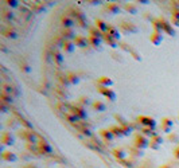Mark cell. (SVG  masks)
Here are the masks:
<instances>
[{
    "mask_svg": "<svg viewBox=\"0 0 179 168\" xmlns=\"http://www.w3.org/2000/svg\"><path fill=\"white\" fill-rule=\"evenodd\" d=\"M19 137L22 140H24L26 143H30V144H38L39 143V137H38V133L34 132V130H28V129H22L19 130Z\"/></svg>",
    "mask_w": 179,
    "mask_h": 168,
    "instance_id": "obj_1",
    "label": "cell"
},
{
    "mask_svg": "<svg viewBox=\"0 0 179 168\" xmlns=\"http://www.w3.org/2000/svg\"><path fill=\"white\" fill-rule=\"evenodd\" d=\"M150 141L151 140L148 137H146L143 133H136V135H135V139H133V147H136L139 149L150 148Z\"/></svg>",
    "mask_w": 179,
    "mask_h": 168,
    "instance_id": "obj_2",
    "label": "cell"
},
{
    "mask_svg": "<svg viewBox=\"0 0 179 168\" xmlns=\"http://www.w3.org/2000/svg\"><path fill=\"white\" fill-rule=\"evenodd\" d=\"M119 29L121 30L122 34H136L139 31V29L129 20H121L119 23Z\"/></svg>",
    "mask_w": 179,
    "mask_h": 168,
    "instance_id": "obj_3",
    "label": "cell"
},
{
    "mask_svg": "<svg viewBox=\"0 0 179 168\" xmlns=\"http://www.w3.org/2000/svg\"><path fill=\"white\" fill-rule=\"evenodd\" d=\"M70 113H73L75 117H77L80 121H84V120H86L88 119V113H86V109L82 108V106H80L78 104H73L70 106Z\"/></svg>",
    "mask_w": 179,
    "mask_h": 168,
    "instance_id": "obj_4",
    "label": "cell"
},
{
    "mask_svg": "<svg viewBox=\"0 0 179 168\" xmlns=\"http://www.w3.org/2000/svg\"><path fill=\"white\" fill-rule=\"evenodd\" d=\"M136 123L140 124L141 126H146V128H151V129L156 128V120L152 119V117H150V116H144V114H141V116L137 117Z\"/></svg>",
    "mask_w": 179,
    "mask_h": 168,
    "instance_id": "obj_5",
    "label": "cell"
},
{
    "mask_svg": "<svg viewBox=\"0 0 179 168\" xmlns=\"http://www.w3.org/2000/svg\"><path fill=\"white\" fill-rule=\"evenodd\" d=\"M59 22H61V24H62V29H74L75 24H77L75 19L71 16V15H69L67 12H65V14L61 15Z\"/></svg>",
    "mask_w": 179,
    "mask_h": 168,
    "instance_id": "obj_6",
    "label": "cell"
},
{
    "mask_svg": "<svg viewBox=\"0 0 179 168\" xmlns=\"http://www.w3.org/2000/svg\"><path fill=\"white\" fill-rule=\"evenodd\" d=\"M97 90H98L100 94H102L108 101L115 102L116 101V93L115 90H112L111 88H104V86H97Z\"/></svg>",
    "mask_w": 179,
    "mask_h": 168,
    "instance_id": "obj_7",
    "label": "cell"
},
{
    "mask_svg": "<svg viewBox=\"0 0 179 168\" xmlns=\"http://www.w3.org/2000/svg\"><path fill=\"white\" fill-rule=\"evenodd\" d=\"M67 14L71 15V16L74 18L75 22H77V24L85 22V14L78 7H70V8H69V11H67Z\"/></svg>",
    "mask_w": 179,
    "mask_h": 168,
    "instance_id": "obj_8",
    "label": "cell"
},
{
    "mask_svg": "<svg viewBox=\"0 0 179 168\" xmlns=\"http://www.w3.org/2000/svg\"><path fill=\"white\" fill-rule=\"evenodd\" d=\"M0 143L2 145H7V147H11V145L15 144V136L14 133L11 132H3L2 136H0Z\"/></svg>",
    "mask_w": 179,
    "mask_h": 168,
    "instance_id": "obj_9",
    "label": "cell"
},
{
    "mask_svg": "<svg viewBox=\"0 0 179 168\" xmlns=\"http://www.w3.org/2000/svg\"><path fill=\"white\" fill-rule=\"evenodd\" d=\"M38 152H39V155H51L53 148L46 140H39V143H38Z\"/></svg>",
    "mask_w": 179,
    "mask_h": 168,
    "instance_id": "obj_10",
    "label": "cell"
},
{
    "mask_svg": "<svg viewBox=\"0 0 179 168\" xmlns=\"http://www.w3.org/2000/svg\"><path fill=\"white\" fill-rule=\"evenodd\" d=\"M160 128H162L163 133L170 135L172 128H174V121H172V119H170V117H163L162 119V126H160Z\"/></svg>",
    "mask_w": 179,
    "mask_h": 168,
    "instance_id": "obj_11",
    "label": "cell"
},
{
    "mask_svg": "<svg viewBox=\"0 0 179 168\" xmlns=\"http://www.w3.org/2000/svg\"><path fill=\"white\" fill-rule=\"evenodd\" d=\"M59 35H61L65 40L73 42V40L75 39V36H77V34H75V31L73 29H62L61 32H59Z\"/></svg>",
    "mask_w": 179,
    "mask_h": 168,
    "instance_id": "obj_12",
    "label": "cell"
},
{
    "mask_svg": "<svg viewBox=\"0 0 179 168\" xmlns=\"http://www.w3.org/2000/svg\"><path fill=\"white\" fill-rule=\"evenodd\" d=\"M104 11L108 12L109 15H116L121 11V7L119 5V3H106Z\"/></svg>",
    "mask_w": 179,
    "mask_h": 168,
    "instance_id": "obj_13",
    "label": "cell"
},
{
    "mask_svg": "<svg viewBox=\"0 0 179 168\" xmlns=\"http://www.w3.org/2000/svg\"><path fill=\"white\" fill-rule=\"evenodd\" d=\"M73 42H74L75 47H80V49H85L86 46H89V40H88V36H84V35H77Z\"/></svg>",
    "mask_w": 179,
    "mask_h": 168,
    "instance_id": "obj_14",
    "label": "cell"
},
{
    "mask_svg": "<svg viewBox=\"0 0 179 168\" xmlns=\"http://www.w3.org/2000/svg\"><path fill=\"white\" fill-rule=\"evenodd\" d=\"M112 155H113V157L116 159L117 161H121V160H124V159H127V151H125L124 148H115L112 151Z\"/></svg>",
    "mask_w": 179,
    "mask_h": 168,
    "instance_id": "obj_15",
    "label": "cell"
},
{
    "mask_svg": "<svg viewBox=\"0 0 179 168\" xmlns=\"http://www.w3.org/2000/svg\"><path fill=\"white\" fill-rule=\"evenodd\" d=\"M113 85V79L109 78V77H100V78H97L96 81V86H104V88H111Z\"/></svg>",
    "mask_w": 179,
    "mask_h": 168,
    "instance_id": "obj_16",
    "label": "cell"
},
{
    "mask_svg": "<svg viewBox=\"0 0 179 168\" xmlns=\"http://www.w3.org/2000/svg\"><path fill=\"white\" fill-rule=\"evenodd\" d=\"M160 19H162V23H163V32L168 34V35H171V36H175V35H177V32H175L174 27L171 26V23H170L168 20H166L164 18H160Z\"/></svg>",
    "mask_w": 179,
    "mask_h": 168,
    "instance_id": "obj_17",
    "label": "cell"
},
{
    "mask_svg": "<svg viewBox=\"0 0 179 168\" xmlns=\"http://www.w3.org/2000/svg\"><path fill=\"white\" fill-rule=\"evenodd\" d=\"M2 159H3V161H7V163H15L18 160V156L11 151H3Z\"/></svg>",
    "mask_w": 179,
    "mask_h": 168,
    "instance_id": "obj_18",
    "label": "cell"
},
{
    "mask_svg": "<svg viewBox=\"0 0 179 168\" xmlns=\"http://www.w3.org/2000/svg\"><path fill=\"white\" fill-rule=\"evenodd\" d=\"M150 42L152 43L153 46H159L160 43L163 42V36L160 32H156V31H152L150 34Z\"/></svg>",
    "mask_w": 179,
    "mask_h": 168,
    "instance_id": "obj_19",
    "label": "cell"
},
{
    "mask_svg": "<svg viewBox=\"0 0 179 168\" xmlns=\"http://www.w3.org/2000/svg\"><path fill=\"white\" fill-rule=\"evenodd\" d=\"M100 136L104 139V141L105 143H112L113 140H115L116 137L113 136V133L109 130V128H106V129H101L100 130Z\"/></svg>",
    "mask_w": 179,
    "mask_h": 168,
    "instance_id": "obj_20",
    "label": "cell"
},
{
    "mask_svg": "<svg viewBox=\"0 0 179 168\" xmlns=\"http://www.w3.org/2000/svg\"><path fill=\"white\" fill-rule=\"evenodd\" d=\"M109 130L113 133V136H115L116 139H120V137H124V130L119 124H115V125H111L109 126Z\"/></svg>",
    "mask_w": 179,
    "mask_h": 168,
    "instance_id": "obj_21",
    "label": "cell"
},
{
    "mask_svg": "<svg viewBox=\"0 0 179 168\" xmlns=\"http://www.w3.org/2000/svg\"><path fill=\"white\" fill-rule=\"evenodd\" d=\"M53 59H54V63H57L58 66H62L65 62V58H64V55H62V52L57 49L53 50Z\"/></svg>",
    "mask_w": 179,
    "mask_h": 168,
    "instance_id": "obj_22",
    "label": "cell"
},
{
    "mask_svg": "<svg viewBox=\"0 0 179 168\" xmlns=\"http://www.w3.org/2000/svg\"><path fill=\"white\" fill-rule=\"evenodd\" d=\"M94 24H96V26L94 27H97V29H98L100 31H101V32H104V34H106L108 32V29H109V24L106 23L105 20H102V19H96L94 20Z\"/></svg>",
    "mask_w": 179,
    "mask_h": 168,
    "instance_id": "obj_23",
    "label": "cell"
},
{
    "mask_svg": "<svg viewBox=\"0 0 179 168\" xmlns=\"http://www.w3.org/2000/svg\"><path fill=\"white\" fill-rule=\"evenodd\" d=\"M2 34H3V36H5V38H9V39H15L18 36V32L14 29H12L11 26L5 27V29L2 31Z\"/></svg>",
    "mask_w": 179,
    "mask_h": 168,
    "instance_id": "obj_24",
    "label": "cell"
},
{
    "mask_svg": "<svg viewBox=\"0 0 179 168\" xmlns=\"http://www.w3.org/2000/svg\"><path fill=\"white\" fill-rule=\"evenodd\" d=\"M104 42H105L108 46L113 47V49H117L119 46H120L119 40H116L115 38H112V36H111V35H108V34H105V36H104Z\"/></svg>",
    "mask_w": 179,
    "mask_h": 168,
    "instance_id": "obj_25",
    "label": "cell"
},
{
    "mask_svg": "<svg viewBox=\"0 0 179 168\" xmlns=\"http://www.w3.org/2000/svg\"><path fill=\"white\" fill-rule=\"evenodd\" d=\"M119 163L121 164L122 167H125V168H133L135 166H136V159L135 157H127V159H124V160H121V161H119Z\"/></svg>",
    "mask_w": 179,
    "mask_h": 168,
    "instance_id": "obj_26",
    "label": "cell"
},
{
    "mask_svg": "<svg viewBox=\"0 0 179 168\" xmlns=\"http://www.w3.org/2000/svg\"><path fill=\"white\" fill-rule=\"evenodd\" d=\"M88 40H89V46L97 49L101 46V43L104 42V39H100V38H96V36H92V35H88Z\"/></svg>",
    "mask_w": 179,
    "mask_h": 168,
    "instance_id": "obj_27",
    "label": "cell"
},
{
    "mask_svg": "<svg viewBox=\"0 0 179 168\" xmlns=\"http://www.w3.org/2000/svg\"><path fill=\"white\" fill-rule=\"evenodd\" d=\"M108 35H111L112 38H115L116 40L120 39V31H119V29L116 26H112V24H109V29H108Z\"/></svg>",
    "mask_w": 179,
    "mask_h": 168,
    "instance_id": "obj_28",
    "label": "cell"
},
{
    "mask_svg": "<svg viewBox=\"0 0 179 168\" xmlns=\"http://www.w3.org/2000/svg\"><path fill=\"white\" fill-rule=\"evenodd\" d=\"M92 108H93V110H96V112H105L106 110V104L102 101H93Z\"/></svg>",
    "mask_w": 179,
    "mask_h": 168,
    "instance_id": "obj_29",
    "label": "cell"
},
{
    "mask_svg": "<svg viewBox=\"0 0 179 168\" xmlns=\"http://www.w3.org/2000/svg\"><path fill=\"white\" fill-rule=\"evenodd\" d=\"M151 23H152L153 31L163 34V23H162V19H160V18H156V19H153L152 22H151Z\"/></svg>",
    "mask_w": 179,
    "mask_h": 168,
    "instance_id": "obj_30",
    "label": "cell"
},
{
    "mask_svg": "<svg viewBox=\"0 0 179 168\" xmlns=\"http://www.w3.org/2000/svg\"><path fill=\"white\" fill-rule=\"evenodd\" d=\"M92 102L93 101H90L89 97H86V96H82V97H80V98L77 99V102H75V104H78L80 106H82V108L86 109L88 105H92Z\"/></svg>",
    "mask_w": 179,
    "mask_h": 168,
    "instance_id": "obj_31",
    "label": "cell"
},
{
    "mask_svg": "<svg viewBox=\"0 0 179 168\" xmlns=\"http://www.w3.org/2000/svg\"><path fill=\"white\" fill-rule=\"evenodd\" d=\"M66 76H67L69 81H70L71 85H77V83H80V77H78V74H75L74 71H69V73H66Z\"/></svg>",
    "mask_w": 179,
    "mask_h": 168,
    "instance_id": "obj_32",
    "label": "cell"
},
{
    "mask_svg": "<svg viewBox=\"0 0 179 168\" xmlns=\"http://www.w3.org/2000/svg\"><path fill=\"white\" fill-rule=\"evenodd\" d=\"M62 50H64L65 52H73L74 50H75V45H74V42H70V40H65V43H64V46H62Z\"/></svg>",
    "mask_w": 179,
    "mask_h": 168,
    "instance_id": "obj_33",
    "label": "cell"
},
{
    "mask_svg": "<svg viewBox=\"0 0 179 168\" xmlns=\"http://www.w3.org/2000/svg\"><path fill=\"white\" fill-rule=\"evenodd\" d=\"M140 133H143L146 137H148L150 140L153 137V136H156L158 133L155 132V129H151V128H146V126H143V128L140 129Z\"/></svg>",
    "mask_w": 179,
    "mask_h": 168,
    "instance_id": "obj_34",
    "label": "cell"
},
{
    "mask_svg": "<svg viewBox=\"0 0 179 168\" xmlns=\"http://www.w3.org/2000/svg\"><path fill=\"white\" fill-rule=\"evenodd\" d=\"M89 35L92 36H96V38H100V39H104V36H105V34L101 32L97 27H89Z\"/></svg>",
    "mask_w": 179,
    "mask_h": 168,
    "instance_id": "obj_35",
    "label": "cell"
},
{
    "mask_svg": "<svg viewBox=\"0 0 179 168\" xmlns=\"http://www.w3.org/2000/svg\"><path fill=\"white\" fill-rule=\"evenodd\" d=\"M129 153H131V157H141L143 156V149H139V148H136V147H132L129 148Z\"/></svg>",
    "mask_w": 179,
    "mask_h": 168,
    "instance_id": "obj_36",
    "label": "cell"
},
{
    "mask_svg": "<svg viewBox=\"0 0 179 168\" xmlns=\"http://www.w3.org/2000/svg\"><path fill=\"white\" fill-rule=\"evenodd\" d=\"M124 10L127 11V12H129V14H137V11H139V8H137V5L136 4H124Z\"/></svg>",
    "mask_w": 179,
    "mask_h": 168,
    "instance_id": "obj_37",
    "label": "cell"
},
{
    "mask_svg": "<svg viewBox=\"0 0 179 168\" xmlns=\"http://www.w3.org/2000/svg\"><path fill=\"white\" fill-rule=\"evenodd\" d=\"M19 124H22L24 129H28V130H34V128H33V124H31L28 120L23 119V117H19Z\"/></svg>",
    "mask_w": 179,
    "mask_h": 168,
    "instance_id": "obj_38",
    "label": "cell"
},
{
    "mask_svg": "<svg viewBox=\"0 0 179 168\" xmlns=\"http://www.w3.org/2000/svg\"><path fill=\"white\" fill-rule=\"evenodd\" d=\"M2 12H3V19L4 20H14L15 15L12 11H8V10H5V8H3Z\"/></svg>",
    "mask_w": 179,
    "mask_h": 168,
    "instance_id": "obj_39",
    "label": "cell"
},
{
    "mask_svg": "<svg viewBox=\"0 0 179 168\" xmlns=\"http://www.w3.org/2000/svg\"><path fill=\"white\" fill-rule=\"evenodd\" d=\"M167 140L172 144H179V135L178 133H170L167 136Z\"/></svg>",
    "mask_w": 179,
    "mask_h": 168,
    "instance_id": "obj_40",
    "label": "cell"
},
{
    "mask_svg": "<svg viewBox=\"0 0 179 168\" xmlns=\"http://www.w3.org/2000/svg\"><path fill=\"white\" fill-rule=\"evenodd\" d=\"M12 101H14V98H12V96L7 94V93H3L2 92V102H4V104H12Z\"/></svg>",
    "mask_w": 179,
    "mask_h": 168,
    "instance_id": "obj_41",
    "label": "cell"
},
{
    "mask_svg": "<svg viewBox=\"0 0 179 168\" xmlns=\"http://www.w3.org/2000/svg\"><path fill=\"white\" fill-rule=\"evenodd\" d=\"M115 119L117 120V123H119V125L122 126V125H127V124H129L127 121V119H124V117L121 116V114H115Z\"/></svg>",
    "mask_w": 179,
    "mask_h": 168,
    "instance_id": "obj_42",
    "label": "cell"
},
{
    "mask_svg": "<svg viewBox=\"0 0 179 168\" xmlns=\"http://www.w3.org/2000/svg\"><path fill=\"white\" fill-rule=\"evenodd\" d=\"M26 149H28V151L31 152V153H39V152H38V144H30V143H27L26 144Z\"/></svg>",
    "mask_w": 179,
    "mask_h": 168,
    "instance_id": "obj_43",
    "label": "cell"
},
{
    "mask_svg": "<svg viewBox=\"0 0 179 168\" xmlns=\"http://www.w3.org/2000/svg\"><path fill=\"white\" fill-rule=\"evenodd\" d=\"M122 130H124V136H129L132 132H133V128L129 125V124H127V125H122L121 126Z\"/></svg>",
    "mask_w": 179,
    "mask_h": 168,
    "instance_id": "obj_44",
    "label": "cell"
},
{
    "mask_svg": "<svg viewBox=\"0 0 179 168\" xmlns=\"http://www.w3.org/2000/svg\"><path fill=\"white\" fill-rule=\"evenodd\" d=\"M58 78H59V82H61L64 86L70 85V81H69V78H67V76H66V74H64V76H59Z\"/></svg>",
    "mask_w": 179,
    "mask_h": 168,
    "instance_id": "obj_45",
    "label": "cell"
},
{
    "mask_svg": "<svg viewBox=\"0 0 179 168\" xmlns=\"http://www.w3.org/2000/svg\"><path fill=\"white\" fill-rule=\"evenodd\" d=\"M20 70L24 71V73H30V71H31V67H30V65H28V63H26L24 61H22V62H20Z\"/></svg>",
    "mask_w": 179,
    "mask_h": 168,
    "instance_id": "obj_46",
    "label": "cell"
},
{
    "mask_svg": "<svg viewBox=\"0 0 179 168\" xmlns=\"http://www.w3.org/2000/svg\"><path fill=\"white\" fill-rule=\"evenodd\" d=\"M151 140H152V141H155L156 144H159V145H162V144H163V141H164V139H163L162 136L159 135V133H158V135H156V136H153V137L151 139Z\"/></svg>",
    "mask_w": 179,
    "mask_h": 168,
    "instance_id": "obj_47",
    "label": "cell"
},
{
    "mask_svg": "<svg viewBox=\"0 0 179 168\" xmlns=\"http://www.w3.org/2000/svg\"><path fill=\"white\" fill-rule=\"evenodd\" d=\"M5 4H7L9 8H16V7H19V2H18V0H8V2H5Z\"/></svg>",
    "mask_w": 179,
    "mask_h": 168,
    "instance_id": "obj_48",
    "label": "cell"
},
{
    "mask_svg": "<svg viewBox=\"0 0 179 168\" xmlns=\"http://www.w3.org/2000/svg\"><path fill=\"white\" fill-rule=\"evenodd\" d=\"M171 18L179 20V10H171Z\"/></svg>",
    "mask_w": 179,
    "mask_h": 168,
    "instance_id": "obj_49",
    "label": "cell"
},
{
    "mask_svg": "<svg viewBox=\"0 0 179 168\" xmlns=\"http://www.w3.org/2000/svg\"><path fill=\"white\" fill-rule=\"evenodd\" d=\"M150 148H151V149H155V151H158V149L160 148V145L156 144L155 141H152V140H151V141H150Z\"/></svg>",
    "mask_w": 179,
    "mask_h": 168,
    "instance_id": "obj_50",
    "label": "cell"
},
{
    "mask_svg": "<svg viewBox=\"0 0 179 168\" xmlns=\"http://www.w3.org/2000/svg\"><path fill=\"white\" fill-rule=\"evenodd\" d=\"M33 7L35 8V12H36V14H38V12H40V11H43V10H45V8H43L40 4H35V5H33Z\"/></svg>",
    "mask_w": 179,
    "mask_h": 168,
    "instance_id": "obj_51",
    "label": "cell"
},
{
    "mask_svg": "<svg viewBox=\"0 0 179 168\" xmlns=\"http://www.w3.org/2000/svg\"><path fill=\"white\" fill-rule=\"evenodd\" d=\"M131 54H132V57H133V58H135V59H136V61H140V59H141V55H139V54H137L136 51H132Z\"/></svg>",
    "mask_w": 179,
    "mask_h": 168,
    "instance_id": "obj_52",
    "label": "cell"
},
{
    "mask_svg": "<svg viewBox=\"0 0 179 168\" xmlns=\"http://www.w3.org/2000/svg\"><path fill=\"white\" fill-rule=\"evenodd\" d=\"M15 124H16V120H15V119H11V120H8L7 126H11V128H12V126L15 125Z\"/></svg>",
    "mask_w": 179,
    "mask_h": 168,
    "instance_id": "obj_53",
    "label": "cell"
},
{
    "mask_svg": "<svg viewBox=\"0 0 179 168\" xmlns=\"http://www.w3.org/2000/svg\"><path fill=\"white\" fill-rule=\"evenodd\" d=\"M174 157L179 160V147H177V148L174 149Z\"/></svg>",
    "mask_w": 179,
    "mask_h": 168,
    "instance_id": "obj_54",
    "label": "cell"
},
{
    "mask_svg": "<svg viewBox=\"0 0 179 168\" xmlns=\"http://www.w3.org/2000/svg\"><path fill=\"white\" fill-rule=\"evenodd\" d=\"M7 109H8V106L4 104V102H2V110H3V113H7Z\"/></svg>",
    "mask_w": 179,
    "mask_h": 168,
    "instance_id": "obj_55",
    "label": "cell"
},
{
    "mask_svg": "<svg viewBox=\"0 0 179 168\" xmlns=\"http://www.w3.org/2000/svg\"><path fill=\"white\" fill-rule=\"evenodd\" d=\"M171 23H172V24H175V26H178V27H179V20H177V19H172V18H171Z\"/></svg>",
    "mask_w": 179,
    "mask_h": 168,
    "instance_id": "obj_56",
    "label": "cell"
},
{
    "mask_svg": "<svg viewBox=\"0 0 179 168\" xmlns=\"http://www.w3.org/2000/svg\"><path fill=\"white\" fill-rule=\"evenodd\" d=\"M24 168H38V167L35 166V164H27V166L24 167Z\"/></svg>",
    "mask_w": 179,
    "mask_h": 168,
    "instance_id": "obj_57",
    "label": "cell"
},
{
    "mask_svg": "<svg viewBox=\"0 0 179 168\" xmlns=\"http://www.w3.org/2000/svg\"><path fill=\"white\" fill-rule=\"evenodd\" d=\"M159 168H172V167L170 166V164H162V166H160Z\"/></svg>",
    "mask_w": 179,
    "mask_h": 168,
    "instance_id": "obj_58",
    "label": "cell"
},
{
    "mask_svg": "<svg viewBox=\"0 0 179 168\" xmlns=\"http://www.w3.org/2000/svg\"><path fill=\"white\" fill-rule=\"evenodd\" d=\"M92 5H97V4H101V2H90Z\"/></svg>",
    "mask_w": 179,
    "mask_h": 168,
    "instance_id": "obj_59",
    "label": "cell"
},
{
    "mask_svg": "<svg viewBox=\"0 0 179 168\" xmlns=\"http://www.w3.org/2000/svg\"><path fill=\"white\" fill-rule=\"evenodd\" d=\"M140 168H147V167H146V164H143V166H141Z\"/></svg>",
    "mask_w": 179,
    "mask_h": 168,
    "instance_id": "obj_60",
    "label": "cell"
},
{
    "mask_svg": "<svg viewBox=\"0 0 179 168\" xmlns=\"http://www.w3.org/2000/svg\"><path fill=\"white\" fill-rule=\"evenodd\" d=\"M178 120H179V113H178Z\"/></svg>",
    "mask_w": 179,
    "mask_h": 168,
    "instance_id": "obj_61",
    "label": "cell"
},
{
    "mask_svg": "<svg viewBox=\"0 0 179 168\" xmlns=\"http://www.w3.org/2000/svg\"><path fill=\"white\" fill-rule=\"evenodd\" d=\"M178 147H179V145H178Z\"/></svg>",
    "mask_w": 179,
    "mask_h": 168,
    "instance_id": "obj_62",
    "label": "cell"
}]
</instances>
